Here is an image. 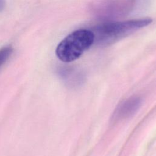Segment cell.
<instances>
[{"instance_id":"cell-1","label":"cell","mask_w":156,"mask_h":156,"mask_svg":"<svg viewBox=\"0 0 156 156\" xmlns=\"http://www.w3.org/2000/svg\"><path fill=\"white\" fill-rule=\"evenodd\" d=\"M152 21L151 18H146L96 26L91 30L94 34V42L100 45L112 44L139 29L147 26Z\"/></svg>"},{"instance_id":"cell-2","label":"cell","mask_w":156,"mask_h":156,"mask_svg":"<svg viewBox=\"0 0 156 156\" xmlns=\"http://www.w3.org/2000/svg\"><path fill=\"white\" fill-rule=\"evenodd\" d=\"M94 38V34L90 30L74 31L58 44L55 50L56 55L63 62L74 61L93 44Z\"/></svg>"},{"instance_id":"cell-3","label":"cell","mask_w":156,"mask_h":156,"mask_svg":"<svg viewBox=\"0 0 156 156\" xmlns=\"http://www.w3.org/2000/svg\"><path fill=\"white\" fill-rule=\"evenodd\" d=\"M139 104L140 102L138 99H136L135 98L132 100L126 101L119 108L118 115H128L136 108Z\"/></svg>"},{"instance_id":"cell-4","label":"cell","mask_w":156,"mask_h":156,"mask_svg":"<svg viewBox=\"0 0 156 156\" xmlns=\"http://www.w3.org/2000/svg\"><path fill=\"white\" fill-rule=\"evenodd\" d=\"M13 52V48L7 46L0 49V68L7 61Z\"/></svg>"},{"instance_id":"cell-5","label":"cell","mask_w":156,"mask_h":156,"mask_svg":"<svg viewBox=\"0 0 156 156\" xmlns=\"http://www.w3.org/2000/svg\"><path fill=\"white\" fill-rule=\"evenodd\" d=\"M5 6V0H0V12L2 11Z\"/></svg>"}]
</instances>
